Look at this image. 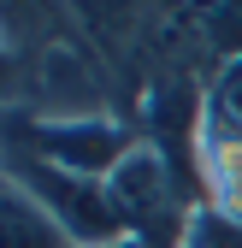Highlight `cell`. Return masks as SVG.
Here are the masks:
<instances>
[{"label":"cell","mask_w":242,"mask_h":248,"mask_svg":"<svg viewBox=\"0 0 242 248\" xmlns=\"http://www.w3.org/2000/svg\"><path fill=\"white\" fill-rule=\"evenodd\" d=\"M106 189H112L118 219H124V236L160 242V248H177V242H183L189 213L207 201L201 183L177 166L171 148H160L154 136H142V142L124 154V166L106 177Z\"/></svg>","instance_id":"1"},{"label":"cell","mask_w":242,"mask_h":248,"mask_svg":"<svg viewBox=\"0 0 242 248\" xmlns=\"http://www.w3.org/2000/svg\"><path fill=\"white\" fill-rule=\"evenodd\" d=\"M142 136L130 130L118 112L106 118H36V112H0V154H18V160L36 166H59L77 177H112L124 166V154Z\"/></svg>","instance_id":"2"},{"label":"cell","mask_w":242,"mask_h":248,"mask_svg":"<svg viewBox=\"0 0 242 248\" xmlns=\"http://www.w3.org/2000/svg\"><path fill=\"white\" fill-rule=\"evenodd\" d=\"M6 160V183L36 201L47 219L71 236V248H106L124 236V219L112 207V189L101 177H77V171H59V166H36V160H18V154H0Z\"/></svg>","instance_id":"3"},{"label":"cell","mask_w":242,"mask_h":248,"mask_svg":"<svg viewBox=\"0 0 242 248\" xmlns=\"http://www.w3.org/2000/svg\"><path fill=\"white\" fill-rule=\"evenodd\" d=\"M0 248H71V236L59 231L18 183L0 177Z\"/></svg>","instance_id":"4"},{"label":"cell","mask_w":242,"mask_h":248,"mask_svg":"<svg viewBox=\"0 0 242 248\" xmlns=\"http://www.w3.org/2000/svg\"><path fill=\"white\" fill-rule=\"evenodd\" d=\"M177 248H242V219H230V213L219 207H195L189 213V225H183V242Z\"/></svg>","instance_id":"5"},{"label":"cell","mask_w":242,"mask_h":248,"mask_svg":"<svg viewBox=\"0 0 242 248\" xmlns=\"http://www.w3.org/2000/svg\"><path fill=\"white\" fill-rule=\"evenodd\" d=\"M0 112H24V59L0 42Z\"/></svg>","instance_id":"6"},{"label":"cell","mask_w":242,"mask_h":248,"mask_svg":"<svg viewBox=\"0 0 242 248\" xmlns=\"http://www.w3.org/2000/svg\"><path fill=\"white\" fill-rule=\"evenodd\" d=\"M106 248H160V242H142V236H118V242H106Z\"/></svg>","instance_id":"7"},{"label":"cell","mask_w":242,"mask_h":248,"mask_svg":"<svg viewBox=\"0 0 242 248\" xmlns=\"http://www.w3.org/2000/svg\"><path fill=\"white\" fill-rule=\"evenodd\" d=\"M0 177H6V160H0Z\"/></svg>","instance_id":"8"}]
</instances>
